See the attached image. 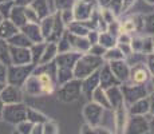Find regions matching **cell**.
I'll use <instances>...</instances> for the list:
<instances>
[{
    "instance_id": "cell-2",
    "label": "cell",
    "mask_w": 154,
    "mask_h": 134,
    "mask_svg": "<svg viewBox=\"0 0 154 134\" xmlns=\"http://www.w3.org/2000/svg\"><path fill=\"white\" fill-rule=\"evenodd\" d=\"M36 66L34 64H24V66H16V64H11L7 68V82L8 85L12 86H20L26 82V79L32 74L34 68Z\"/></svg>"
},
{
    "instance_id": "cell-21",
    "label": "cell",
    "mask_w": 154,
    "mask_h": 134,
    "mask_svg": "<svg viewBox=\"0 0 154 134\" xmlns=\"http://www.w3.org/2000/svg\"><path fill=\"white\" fill-rule=\"evenodd\" d=\"M99 85V70L94 71L91 75H88L87 78L83 79V83H82V90L86 91V93H91L94 91Z\"/></svg>"
},
{
    "instance_id": "cell-33",
    "label": "cell",
    "mask_w": 154,
    "mask_h": 134,
    "mask_svg": "<svg viewBox=\"0 0 154 134\" xmlns=\"http://www.w3.org/2000/svg\"><path fill=\"white\" fill-rule=\"evenodd\" d=\"M143 30L146 34L154 35V12L143 16Z\"/></svg>"
},
{
    "instance_id": "cell-48",
    "label": "cell",
    "mask_w": 154,
    "mask_h": 134,
    "mask_svg": "<svg viewBox=\"0 0 154 134\" xmlns=\"http://www.w3.org/2000/svg\"><path fill=\"white\" fill-rule=\"evenodd\" d=\"M150 102H152V111H154V93L152 94V98H150Z\"/></svg>"
},
{
    "instance_id": "cell-39",
    "label": "cell",
    "mask_w": 154,
    "mask_h": 134,
    "mask_svg": "<svg viewBox=\"0 0 154 134\" xmlns=\"http://www.w3.org/2000/svg\"><path fill=\"white\" fill-rule=\"evenodd\" d=\"M106 52V48H103L99 43H95V44H91L90 50H88V54L91 55H95V56H103Z\"/></svg>"
},
{
    "instance_id": "cell-31",
    "label": "cell",
    "mask_w": 154,
    "mask_h": 134,
    "mask_svg": "<svg viewBox=\"0 0 154 134\" xmlns=\"http://www.w3.org/2000/svg\"><path fill=\"white\" fill-rule=\"evenodd\" d=\"M93 95H94V99H95L99 105H103V106L109 107L110 103H109V99H107V97H106V93H105V90H103L102 87H99L98 86V87L93 91Z\"/></svg>"
},
{
    "instance_id": "cell-56",
    "label": "cell",
    "mask_w": 154,
    "mask_h": 134,
    "mask_svg": "<svg viewBox=\"0 0 154 134\" xmlns=\"http://www.w3.org/2000/svg\"><path fill=\"white\" fill-rule=\"evenodd\" d=\"M3 2H5V0H0V3H3Z\"/></svg>"
},
{
    "instance_id": "cell-17",
    "label": "cell",
    "mask_w": 154,
    "mask_h": 134,
    "mask_svg": "<svg viewBox=\"0 0 154 134\" xmlns=\"http://www.w3.org/2000/svg\"><path fill=\"white\" fill-rule=\"evenodd\" d=\"M24 86V90L27 91V94L29 95H39V94H43L42 93V86H40V82L38 79V76L35 74H31L26 82L23 83Z\"/></svg>"
},
{
    "instance_id": "cell-32",
    "label": "cell",
    "mask_w": 154,
    "mask_h": 134,
    "mask_svg": "<svg viewBox=\"0 0 154 134\" xmlns=\"http://www.w3.org/2000/svg\"><path fill=\"white\" fill-rule=\"evenodd\" d=\"M100 111H102V107H100L99 105H87L86 106V115H87L88 120H98V117L100 115Z\"/></svg>"
},
{
    "instance_id": "cell-52",
    "label": "cell",
    "mask_w": 154,
    "mask_h": 134,
    "mask_svg": "<svg viewBox=\"0 0 154 134\" xmlns=\"http://www.w3.org/2000/svg\"><path fill=\"white\" fill-rule=\"evenodd\" d=\"M12 134H22V133H19V132H14Z\"/></svg>"
},
{
    "instance_id": "cell-38",
    "label": "cell",
    "mask_w": 154,
    "mask_h": 134,
    "mask_svg": "<svg viewBox=\"0 0 154 134\" xmlns=\"http://www.w3.org/2000/svg\"><path fill=\"white\" fill-rule=\"evenodd\" d=\"M32 126H34V123L26 120V121L20 122V123H17V130L16 132H19L22 134H29L31 133V130H32Z\"/></svg>"
},
{
    "instance_id": "cell-7",
    "label": "cell",
    "mask_w": 154,
    "mask_h": 134,
    "mask_svg": "<svg viewBox=\"0 0 154 134\" xmlns=\"http://www.w3.org/2000/svg\"><path fill=\"white\" fill-rule=\"evenodd\" d=\"M150 71L147 68L146 63H140L135 64V66L130 67V75L129 79L131 80V83H135V85H143L147 80L150 79Z\"/></svg>"
},
{
    "instance_id": "cell-12",
    "label": "cell",
    "mask_w": 154,
    "mask_h": 134,
    "mask_svg": "<svg viewBox=\"0 0 154 134\" xmlns=\"http://www.w3.org/2000/svg\"><path fill=\"white\" fill-rule=\"evenodd\" d=\"M20 31L32 42V44L44 42V38H43L42 32H40L39 24H36V23H26V24L20 28Z\"/></svg>"
},
{
    "instance_id": "cell-4",
    "label": "cell",
    "mask_w": 154,
    "mask_h": 134,
    "mask_svg": "<svg viewBox=\"0 0 154 134\" xmlns=\"http://www.w3.org/2000/svg\"><path fill=\"white\" fill-rule=\"evenodd\" d=\"M81 91H82L81 79H71L69 82L63 83L58 95H59V99L63 101V102H71V101H75L79 97Z\"/></svg>"
},
{
    "instance_id": "cell-22",
    "label": "cell",
    "mask_w": 154,
    "mask_h": 134,
    "mask_svg": "<svg viewBox=\"0 0 154 134\" xmlns=\"http://www.w3.org/2000/svg\"><path fill=\"white\" fill-rule=\"evenodd\" d=\"M52 27H54V16L52 15H47L46 17H43L39 22V28H40V32H42L44 40H47L48 36L51 35Z\"/></svg>"
},
{
    "instance_id": "cell-16",
    "label": "cell",
    "mask_w": 154,
    "mask_h": 134,
    "mask_svg": "<svg viewBox=\"0 0 154 134\" xmlns=\"http://www.w3.org/2000/svg\"><path fill=\"white\" fill-rule=\"evenodd\" d=\"M8 19H10L11 22L20 30L26 23H27V20H26V15H24V7H20V5L15 4L12 7V10H11L10 17H8Z\"/></svg>"
},
{
    "instance_id": "cell-55",
    "label": "cell",
    "mask_w": 154,
    "mask_h": 134,
    "mask_svg": "<svg viewBox=\"0 0 154 134\" xmlns=\"http://www.w3.org/2000/svg\"><path fill=\"white\" fill-rule=\"evenodd\" d=\"M85 2H93V0H85Z\"/></svg>"
},
{
    "instance_id": "cell-50",
    "label": "cell",
    "mask_w": 154,
    "mask_h": 134,
    "mask_svg": "<svg viewBox=\"0 0 154 134\" xmlns=\"http://www.w3.org/2000/svg\"><path fill=\"white\" fill-rule=\"evenodd\" d=\"M4 83H0V93H2V90H3V89H4Z\"/></svg>"
},
{
    "instance_id": "cell-8",
    "label": "cell",
    "mask_w": 154,
    "mask_h": 134,
    "mask_svg": "<svg viewBox=\"0 0 154 134\" xmlns=\"http://www.w3.org/2000/svg\"><path fill=\"white\" fill-rule=\"evenodd\" d=\"M81 55L82 54L78 51H67L58 54L55 58V64L59 68H70V70H72L75 63L78 62V59L81 58Z\"/></svg>"
},
{
    "instance_id": "cell-19",
    "label": "cell",
    "mask_w": 154,
    "mask_h": 134,
    "mask_svg": "<svg viewBox=\"0 0 154 134\" xmlns=\"http://www.w3.org/2000/svg\"><path fill=\"white\" fill-rule=\"evenodd\" d=\"M90 22V20H88ZM91 31L90 23L86 22H72L69 24V32L72 35H78V36H87V34Z\"/></svg>"
},
{
    "instance_id": "cell-24",
    "label": "cell",
    "mask_w": 154,
    "mask_h": 134,
    "mask_svg": "<svg viewBox=\"0 0 154 134\" xmlns=\"http://www.w3.org/2000/svg\"><path fill=\"white\" fill-rule=\"evenodd\" d=\"M44 47H46V43L42 42V43H35L29 47V52H31V62L34 66H38L40 63V59H42Z\"/></svg>"
},
{
    "instance_id": "cell-42",
    "label": "cell",
    "mask_w": 154,
    "mask_h": 134,
    "mask_svg": "<svg viewBox=\"0 0 154 134\" xmlns=\"http://www.w3.org/2000/svg\"><path fill=\"white\" fill-rule=\"evenodd\" d=\"M146 66H147V68H149L150 74L154 75V54H149V55H147Z\"/></svg>"
},
{
    "instance_id": "cell-25",
    "label": "cell",
    "mask_w": 154,
    "mask_h": 134,
    "mask_svg": "<svg viewBox=\"0 0 154 134\" xmlns=\"http://www.w3.org/2000/svg\"><path fill=\"white\" fill-rule=\"evenodd\" d=\"M31 5L34 7V10L38 12L40 19L46 17L47 15H50L48 11V0H34L31 3Z\"/></svg>"
},
{
    "instance_id": "cell-28",
    "label": "cell",
    "mask_w": 154,
    "mask_h": 134,
    "mask_svg": "<svg viewBox=\"0 0 154 134\" xmlns=\"http://www.w3.org/2000/svg\"><path fill=\"white\" fill-rule=\"evenodd\" d=\"M0 62L5 66H11V56H10V44L4 39L0 38Z\"/></svg>"
},
{
    "instance_id": "cell-5",
    "label": "cell",
    "mask_w": 154,
    "mask_h": 134,
    "mask_svg": "<svg viewBox=\"0 0 154 134\" xmlns=\"http://www.w3.org/2000/svg\"><path fill=\"white\" fill-rule=\"evenodd\" d=\"M72 12L75 22H87V20L91 19V15L94 14L93 3L78 0V2H75V4L72 7Z\"/></svg>"
},
{
    "instance_id": "cell-26",
    "label": "cell",
    "mask_w": 154,
    "mask_h": 134,
    "mask_svg": "<svg viewBox=\"0 0 154 134\" xmlns=\"http://www.w3.org/2000/svg\"><path fill=\"white\" fill-rule=\"evenodd\" d=\"M107 95L109 103H112L114 106H118L123 102V97L121 94V90L118 89V86H112V87L107 89Z\"/></svg>"
},
{
    "instance_id": "cell-36",
    "label": "cell",
    "mask_w": 154,
    "mask_h": 134,
    "mask_svg": "<svg viewBox=\"0 0 154 134\" xmlns=\"http://www.w3.org/2000/svg\"><path fill=\"white\" fill-rule=\"evenodd\" d=\"M76 0H54L55 7L58 11H64V10H72L74 4Z\"/></svg>"
},
{
    "instance_id": "cell-13",
    "label": "cell",
    "mask_w": 154,
    "mask_h": 134,
    "mask_svg": "<svg viewBox=\"0 0 154 134\" xmlns=\"http://www.w3.org/2000/svg\"><path fill=\"white\" fill-rule=\"evenodd\" d=\"M122 90L125 93L126 99L130 101V102L142 99L146 95V89H145L143 85H135V83H133V85H129V86H123Z\"/></svg>"
},
{
    "instance_id": "cell-47",
    "label": "cell",
    "mask_w": 154,
    "mask_h": 134,
    "mask_svg": "<svg viewBox=\"0 0 154 134\" xmlns=\"http://www.w3.org/2000/svg\"><path fill=\"white\" fill-rule=\"evenodd\" d=\"M3 109H4V103H3V101L0 99V118H2V113H3Z\"/></svg>"
},
{
    "instance_id": "cell-51",
    "label": "cell",
    "mask_w": 154,
    "mask_h": 134,
    "mask_svg": "<svg viewBox=\"0 0 154 134\" xmlns=\"http://www.w3.org/2000/svg\"><path fill=\"white\" fill-rule=\"evenodd\" d=\"M152 42H153V52H154V36L152 38Z\"/></svg>"
},
{
    "instance_id": "cell-18",
    "label": "cell",
    "mask_w": 154,
    "mask_h": 134,
    "mask_svg": "<svg viewBox=\"0 0 154 134\" xmlns=\"http://www.w3.org/2000/svg\"><path fill=\"white\" fill-rule=\"evenodd\" d=\"M20 30L10 19H3L2 23H0V38L4 40H8L11 36H14Z\"/></svg>"
},
{
    "instance_id": "cell-14",
    "label": "cell",
    "mask_w": 154,
    "mask_h": 134,
    "mask_svg": "<svg viewBox=\"0 0 154 134\" xmlns=\"http://www.w3.org/2000/svg\"><path fill=\"white\" fill-rule=\"evenodd\" d=\"M67 35H69V40H70V46L71 48H74L78 52H86L90 50L91 43L88 42L87 36H78V35H72L67 31Z\"/></svg>"
},
{
    "instance_id": "cell-40",
    "label": "cell",
    "mask_w": 154,
    "mask_h": 134,
    "mask_svg": "<svg viewBox=\"0 0 154 134\" xmlns=\"http://www.w3.org/2000/svg\"><path fill=\"white\" fill-rule=\"evenodd\" d=\"M109 10L112 11V14H119L122 10V0H111L110 5H109Z\"/></svg>"
},
{
    "instance_id": "cell-6",
    "label": "cell",
    "mask_w": 154,
    "mask_h": 134,
    "mask_svg": "<svg viewBox=\"0 0 154 134\" xmlns=\"http://www.w3.org/2000/svg\"><path fill=\"white\" fill-rule=\"evenodd\" d=\"M10 56H11V63H12V64H16V66L32 64V62H31V52H29V48L10 46Z\"/></svg>"
},
{
    "instance_id": "cell-49",
    "label": "cell",
    "mask_w": 154,
    "mask_h": 134,
    "mask_svg": "<svg viewBox=\"0 0 154 134\" xmlns=\"http://www.w3.org/2000/svg\"><path fill=\"white\" fill-rule=\"evenodd\" d=\"M146 3H149V4H152V5H154V0H145Z\"/></svg>"
},
{
    "instance_id": "cell-53",
    "label": "cell",
    "mask_w": 154,
    "mask_h": 134,
    "mask_svg": "<svg viewBox=\"0 0 154 134\" xmlns=\"http://www.w3.org/2000/svg\"><path fill=\"white\" fill-rule=\"evenodd\" d=\"M2 20H3V16H2V15H0V23H2Z\"/></svg>"
},
{
    "instance_id": "cell-35",
    "label": "cell",
    "mask_w": 154,
    "mask_h": 134,
    "mask_svg": "<svg viewBox=\"0 0 154 134\" xmlns=\"http://www.w3.org/2000/svg\"><path fill=\"white\" fill-rule=\"evenodd\" d=\"M15 5L14 0H5V2L0 3V15L3 16V19H8L10 17V12Z\"/></svg>"
},
{
    "instance_id": "cell-1",
    "label": "cell",
    "mask_w": 154,
    "mask_h": 134,
    "mask_svg": "<svg viewBox=\"0 0 154 134\" xmlns=\"http://www.w3.org/2000/svg\"><path fill=\"white\" fill-rule=\"evenodd\" d=\"M103 66V59L102 56H95L91 54H82L81 58L75 63L72 68V74L75 79H85L88 75L94 73V71L99 70Z\"/></svg>"
},
{
    "instance_id": "cell-15",
    "label": "cell",
    "mask_w": 154,
    "mask_h": 134,
    "mask_svg": "<svg viewBox=\"0 0 154 134\" xmlns=\"http://www.w3.org/2000/svg\"><path fill=\"white\" fill-rule=\"evenodd\" d=\"M64 23L62 22V17H60V11H58L56 15L54 16V27H52V32L51 35L48 36V42L51 43H58V40L60 39V36L64 34Z\"/></svg>"
},
{
    "instance_id": "cell-30",
    "label": "cell",
    "mask_w": 154,
    "mask_h": 134,
    "mask_svg": "<svg viewBox=\"0 0 154 134\" xmlns=\"http://www.w3.org/2000/svg\"><path fill=\"white\" fill-rule=\"evenodd\" d=\"M24 15H26V20H27V23H36V24H39L40 22V17L38 12L34 10V7H32L31 4L27 5V7H24Z\"/></svg>"
},
{
    "instance_id": "cell-11",
    "label": "cell",
    "mask_w": 154,
    "mask_h": 134,
    "mask_svg": "<svg viewBox=\"0 0 154 134\" xmlns=\"http://www.w3.org/2000/svg\"><path fill=\"white\" fill-rule=\"evenodd\" d=\"M109 66H110V70L115 75V78L119 80V82H125V80L129 79L130 66L123 61V59L122 61H112L109 63Z\"/></svg>"
},
{
    "instance_id": "cell-43",
    "label": "cell",
    "mask_w": 154,
    "mask_h": 134,
    "mask_svg": "<svg viewBox=\"0 0 154 134\" xmlns=\"http://www.w3.org/2000/svg\"><path fill=\"white\" fill-rule=\"evenodd\" d=\"M147 101H138L137 105H135V107H133V111L138 113V111H143V107L145 109H147Z\"/></svg>"
},
{
    "instance_id": "cell-34",
    "label": "cell",
    "mask_w": 154,
    "mask_h": 134,
    "mask_svg": "<svg viewBox=\"0 0 154 134\" xmlns=\"http://www.w3.org/2000/svg\"><path fill=\"white\" fill-rule=\"evenodd\" d=\"M27 121L32 122V123H42V122L46 121V117L43 114H40V113L27 107Z\"/></svg>"
},
{
    "instance_id": "cell-41",
    "label": "cell",
    "mask_w": 154,
    "mask_h": 134,
    "mask_svg": "<svg viewBox=\"0 0 154 134\" xmlns=\"http://www.w3.org/2000/svg\"><path fill=\"white\" fill-rule=\"evenodd\" d=\"M7 68L8 66L0 62V83H4V85L7 82Z\"/></svg>"
},
{
    "instance_id": "cell-20",
    "label": "cell",
    "mask_w": 154,
    "mask_h": 134,
    "mask_svg": "<svg viewBox=\"0 0 154 134\" xmlns=\"http://www.w3.org/2000/svg\"><path fill=\"white\" fill-rule=\"evenodd\" d=\"M7 43L10 46H14V47H24V48H29L32 46V42L23 34L22 31L16 32L14 36H11L10 39L7 40Z\"/></svg>"
},
{
    "instance_id": "cell-10",
    "label": "cell",
    "mask_w": 154,
    "mask_h": 134,
    "mask_svg": "<svg viewBox=\"0 0 154 134\" xmlns=\"http://www.w3.org/2000/svg\"><path fill=\"white\" fill-rule=\"evenodd\" d=\"M99 85H100L99 87H102L103 90L119 85V80L115 78V75L110 70L109 64H103V66L99 68Z\"/></svg>"
},
{
    "instance_id": "cell-45",
    "label": "cell",
    "mask_w": 154,
    "mask_h": 134,
    "mask_svg": "<svg viewBox=\"0 0 154 134\" xmlns=\"http://www.w3.org/2000/svg\"><path fill=\"white\" fill-rule=\"evenodd\" d=\"M32 2H34V0H14L15 4L20 5V7H27V5H29Z\"/></svg>"
},
{
    "instance_id": "cell-44",
    "label": "cell",
    "mask_w": 154,
    "mask_h": 134,
    "mask_svg": "<svg viewBox=\"0 0 154 134\" xmlns=\"http://www.w3.org/2000/svg\"><path fill=\"white\" fill-rule=\"evenodd\" d=\"M135 3V0H122V12H125V11H127L129 8H131V5Z\"/></svg>"
},
{
    "instance_id": "cell-3",
    "label": "cell",
    "mask_w": 154,
    "mask_h": 134,
    "mask_svg": "<svg viewBox=\"0 0 154 134\" xmlns=\"http://www.w3.org/2000/svg\"><path fill=\"white\" fill-rule=\"evenodd\" d=\"M2 118L8 123L17 125L20 122L27 120V107L20 103H12V105H4L2 113Z\"/></svg>"
},
{
    "instance_id": "cell-23",
    "label": "cell",
    "mask_w": 154,
    "mask_h": 134,
    "mask_svg": "<svg viewBox=\"0 0 154 134\" xmlns=\"http://www.w3.org/2000/svg\"><path fill=\"white\" fill-rule=\"evenodd\" d=\"M58 55V48H56V43H51L50 42L48 44H46L44 47V51L42 55V59H40V63L39 64H44V63H50L56 58Z\"/></svg>"
},
{
    "instance_id": "cell-29",
    "label": "cell",
    "mask_w": 154,
    "mask_h": 134,
    "mask_svg": "<svg viewBox=\"0 0 154 134\" xmlns=\"http://www.w3.org/2000/svg\"><path fill=\"white\" fill-rule=\"evenodd\" d=\"M105 59L109 62H112V61H122V59H125V55L122 54L118 47H111V48L106 50L105 52Z\"/></svg>"
},
{
    "instance_id": "cell-46",
    "label": "cell",
    "mask_w": 154,
    "mask_h": 134,
    "mask_svg": "<svg viewBox=\"0 0 154 134\" xmlns=\"http://www.w3.org/2000/svg\"><path fill=\"white\" fill-rule=\"evenodd\" d=\"M110 2H111V0H99L100 5H102V7H105V8H109V5H110Z\"/></svg>"
},
{
    "instance_id": "cell-54",
    "label": "cell",
    "mask_w": 154,
    "mask_h": 134,
    "mask_svg": "<svg viewBox=\"0 0 154 134\" xmlns=\"http://www.w3.org/2000/svg\"><path fill=\"white\" fill-rule=\"evenodd\" d=\"M152 80H153V85H154V75H153V78H152Z\"/></svg>"
},
{
    "instance_id": "cell-27",
    "label": "cell",
    "mask_w": 154,
    "mask_h": 134,
    "mask_svg": "<svg viewBox=\"0 0 154 134\" xmlns=\"http://www.w3.org/2000/svg\"><path fill=\"white\" fill-rule=\"evenodd\" d=\"M98 43L103 47V48L109 50V48H111V47H115L117 38L112 36L111 34H109L107 31H105V32H102V34L98 36Z\"/></svg>"
},
{
    "instance_id": "cell-37",
    "label": "cell",
    "mask_w": 154,
    "mask_h": 134,
    "mask_svg": "<svg viewBox=\"0 0 154 134\" xmlns=\"http://www.w3.org/2000/svg\"><path fill=\"white\" fill-rule=\"evenodd\" d=\"M60 17H62V22L64 23V26H69V24H71L72 22H75V19H74V12H72V10L60 11Z\"/></svg>"
},
{
    "instance_id": "cell-9",
    "label": "cell",
    "mask_w": 154,
    "mask_h": 134,
    "mask_svg": "<svg viewBox=\"0 0 154 134\" xmlns=\"http://www.w3.org/2000/svg\"><path fill=\"white\" fill-rule=\"evenodd\" d=\"M0 99L3 101L4 105H12V103L22 102V91L17 86L7 85L0 93Z\"/></svg>"
}]
</instances>
